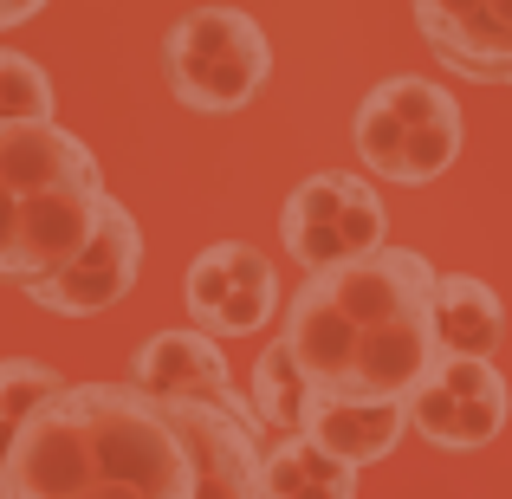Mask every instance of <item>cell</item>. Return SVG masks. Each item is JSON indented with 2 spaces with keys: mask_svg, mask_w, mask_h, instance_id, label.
<instances>
[{
  "mask_svg": "<svg viewBox=\"0 0 512 499\" xmlns=\"http://www.w3.org/2000/svg\"><path fill=\"white\" fill-rule=\"evenodd\" d=\"M435 260L383 240L376 253L312 273L286 299L279 344L331 402H409L435 370Z\"/></svg>",
  "mask_w": 512,
  "mask_h": 499,
  "instance_id": "obj_1",
  "label": "cell"
},
{
  "mask_svg": "<svg viewBox=\"0 0 512 499\" xmlns=\"http://www.w3.org/2000/svg\"><path fill=\"white\" fill-rule=\"evenodd\" d=\"M0 499H195V448L175 402L137 383H65L20 428Z\"/></svg>",
  "mask_w": 512,
  "mask_h": 499,
  "instance_id": "obj_2",
  "label": "cell"
},
{
  "mask_svg": "<svg viewBox=\"0 0 512 499\" xmlns=\"http://www.w3.org/2000/svg\"><path fill=\"white\" fill-rule=\"evenodd\" d=\"M111 201L104 169L65 124H0V279L59 273Z\"/></svg>",
  "mask_w": 512,
  "mask_h": 499,
  "instance_id": "obj_3",
  "label": "cell"
},
{
  "mask_svg": "<svg viewBox=\"0 0 512 499\" xmlns=\"http://www.w3.org/2000/svg\"><path fill=\"white\" fill-rule=\"evenodd\" d=\"M461 130H467V117H461V104H454L448 85L396 72V78L363 91L350 137H357V156H363L370 175H383V182H396V188H422V182H435V175L454 169V156H461V143H467Z\"/></svg>",
  "mask_w": 512,
  "mask_h": 499,
  "instance_id": "obj_4",
  "label": "cell"
},
{
  "mask_svg": "<svg viewBox=\"0 0 512 499\" xmlns=\"http://www.w3.org/2000/svg\"><path fill=\"white\" fill-rule=\"evenodd\" d=\"M163 72L175 104L201 117L247 111L273 78V46H266L260 20L240 7H195L163 33Z\"/></svg>",
  "mask_w": 512,
  "mask_h": 499,
  "instance_id": "obj_5",
  "label": "cell"
},
{
  "mask_svg": "<svg viewBox=\"0 0 512 499\" xmlns=\"http://www.w3.org/2000/svg\"><path fill=\"white\" fill-rule=\"evenodd\" d=\"M383 234H389L383 195H376L363 175H350V169L305 175V182L286 195V208H279V240H286V253L299 260L305 279L376 253Z\"/></svg>",
  "mask_w": 512,
  "mask_h": 499,
  "instance_id": "obj_6",
  "label": "cell"
},
{
  "mask_svg": "<svg viewBox=\"0 0 512 499\" xmlns=\"http://www.w3.org/2000/svg\"><path fill=\"white\" fill-rule=\"evenodd\" d=\"M512 415V389L493 370V357H448L441 350L435 370L422 376V389L409 396V428L422 441H435L441 454H474L487 448Z\"/></svg>",
  "mask_w": 512,
  "mask_h": 499,
  "instance_id": "obj_7",
  "label": "cell"
},
{
  "mask_svg": "<svg viewBox=\"0 0 512 499\" xmlns=\"http://www.w3.org/2000/svg\"><path fill=\"white\" fill-rule=\"evenodd\" d=\"M182 299H188L195 331H208L214 344H221V337L266 331L286 292H279V273L260 247H247V240H214V247H201L195 260H188Z\"/></svg>",
  "mask_w": 512,
  "mask_h": 499,
  "instance_id": "obj_8",
  "label": "cell"
},
{
  "mask_svg": "<svg viewBox=\"0 0 512 499\" xmlns=\"http://www.w3.org/2000/svg\"><path fill=\"white\" fill-rule=\"evenodd\" d=\"M137 273H143V227H137V214L111 195L104 214H98V234H91L59 273L33 279V286H20V292L39 305V312L91 318V312H111L117 299H130Z\"/></svg>",
  "mask_w": 512,
  "mask_h": 499,
  "instance_id": "obj_9",
  "label": "cell"
},
{
  "mask_svg": "<svg viewBox=\"0 0 512 499\" xmlns=\"http://www.w3.org/2000/svg\"><path fill=\"white\" fill-rule=\"evenodd\" d=\"M195 448V499H260L266 422L253 415V396L227 402H175Z\"/></svg>",
  "mask_w": 512,
  "mask_h": 499,
  "instance_id": "obj_10",
  "label": "cell"
},
{
  "mask_svg": "<svg viewBox=\"0 0 512 499\" xmlns=\"http://www.w3.org/2000/svg\"><path fill=\"white\" fill-rule=\"evenodd\" d=\"M428 52L467 85H512V0H415Z\"/></svg>",
  "mask_w": 512,
  "mask_h": 499,
  "instance_id": "obj_11",
  "label": "cell"
},
{
  "mask_svg": "<svg viewBox=\"0 0 512 499\" xmlns=\"http://www.w3.org/2000/svg\"><path fill=\"white\" fill-rule=\"evenodd\" d=\"M130 383H137L143 396H156V402H227V396H240L221 344H214L208 331H195V325L143 337L137 357H130Z\"/></svg>",
  "mask_w": 512,
  "mask_h": 499,
  "instance_id": "obj_12",
  "label": "cell"
},
{
  "mask_svg": "<svg viewBox=\"0 0 512 499\" xmlns=\"http://www.w3.org/2000/svg\"><path fill=\"white\" fill-rule=\"evenodd\" d=\"M409 428V402H331V396H312L305 409V428L325 454H338L350 467H370V461H389Z\"/></svg>",
  "mask_w": 512,
  "mask_h": 499,
  "instance_id": "obj_13",
  "label": "cell"
},
{
  "mask_svg": "<svg viewBox=\"0 0 512 499\" xmlns=\"http://www.w3.org/2000/svg\"><path fill=\"white\" fill-rule=\"evenodd\" d=\"M506 337V305L487 279L474 273H441L435 286V344L448 357H493Z\"/></svg>",
  "mask_w": 512,
  "mask_h": 499,
  "instance_id": "obj_14",
  "label": "cell"
},
{
  "mask_svg": "<svg viewBox=\"0 0 512 499\" xmlns=\"http://www.w3.org/2000/svg\"><path fill=\"white\" fill-rule=\"evenodd\" d=\"M260 499H357V467L325 454L312 435H279L260 461Z\"/></svg>",
  "mask_w": 512,
  "mask_h": 499,
  "instance_id": "obj_15",
  "label": "cell"
},
{
  "mask_svg": "<svg viewBox=\"0 0 512 499\" xmlns=\"http://www.w3.org/2000/svg\"><path fill=\"white\" fill-rule=\"evenodd\" d=\"M305 409H312V383H305V370L292 363V350L273 337V344L260 350V363H253V415H260L266 428H279V435H299Z\"/></svg>",
  "mask_w": 512,
  "mask_h": 499,
  "instance_id": "obj_16",
  "label": "cell"
},
{
  "mask_svg": "<svg viewBox=\"0 0 512 499\" xmlns=\"http://www.w3.org/2000/svg\"><path fill=\"white\" fill-rule=\"evenodd\" d=\"M59 389H65V376L52 370V363H39V357H0V467H7L20 428L33 422V409L46 396H59Z\"/></svg>",
  "mask_w": 512,
  "mask_h": 499,
  "instance_id": "obj_17",
  "label": "cell"
},
{
  "mask_svg": "<svg viewBox=\"0 0 512 499\" xmlns=\"http://www.w3.org/2000/svg\"><path fill=\"white\" fill-rule=\"evenodd\" d=\"M0 124H52V78L39 59L0 46Z\"/></svg>",
  "mask_w": 512,
  "mask_h": 499,
  "instance_id": "obj_18",
  "label": "cell"
},
{
  "mask_svg": "<svg viewBox=\"0 0 512 499\" xmlns=\"http://www.w3.org/2000/svg\"><path fill=\"white\" fill-rule=\"evenodd\" d=\"M39 7H46V0H0V33H7V26H26Z\"/></svg>",
  "mask_w": 512,
  "mask_h": 499,
  "instance_id": "obj_19",
  "label": "cell"
}]
</instances>
